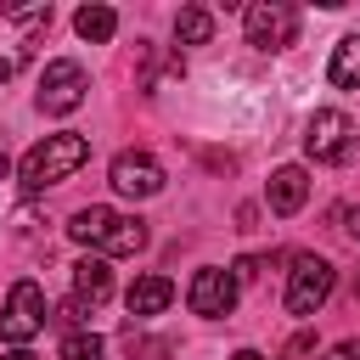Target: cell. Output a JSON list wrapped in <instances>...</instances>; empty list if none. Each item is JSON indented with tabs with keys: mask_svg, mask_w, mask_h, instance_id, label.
<instances>
[{
	"mask_svg": "<svg viewBox=\"0 0 360 360\" xmlns=\"http://www.w3.org/2000/svg\"><path fill=\"white\" fill-rule=\"evenodd\" d=\"M68 236L84 242V248H101V253H141L146 248V225L135 214H118V208H101V202L79 208Z\"/></svg>",
	"mask_w": 360,
	"mask_h": 360,
	"instance_id": "6da1fadb",
	"label": "cell"
},
{
	"mask_svg": "<svg viewBox=\"0 0 360 360\" xmlns=\"http://www.w3.org/2000/svg\"><path fill=\"white\" fill-rule=\"evenodd\" d=\"M90 158V141L84 135H73V129H62V135H45L28 158H22V191H45V186H56V180H68L79 163Z\"/></svg>",
	"mask_w": 360,
	"mask_h": 360,
	"instance_id": "7a4b0ae2",
	"label": "cell"
},
{
	"mask_svg": "<svg viewBox=\"0 0 360 360\" xmlns=\"http://www.w3.org/2000/svg\"><path fill=\"white\" fill-rule=\"evenodd\" d=\"M332 298V264L315 253L292 259V281H287V315H315Z\"/></svg>",
	"mask_w": 360,
	"mask_h": 360,
	"instance_id": "3957f363",
	"label": "cell"
},
{
	"mask_svg": "<svg viewBox=\"0 0 360 360\" xmlns=\"http://www.w3.org/2000/svg\"><path fill=\"white\" fill-rule=\"evenodd\" d=\"M39 326H45V292H39V281H17L6 292V309H0V338L28 343Z\"/></svg>",
	"mask_w": 360,
	"mask_h": 360,
	"instance_id": "277c9868",
	"label": "cell"
},
{
	"mask_svg": "<svg viewBox=\"0 0 360 360\" xmlns=\"http://www.w3.org/2000/svg\"><path fill=\"white\" fill-rule=\"evenodd\" d=\"M292 34H298V11L292 6H281V0L248 6V45L276 51V45H292Z\"/></svg>",
	"mask_w": 360,
	"mask_h": 360,
	"instance_id": "5b68a950",
	"label": "cell"
},
{
	"mask_svg": "<svg viewBox=\"0 0 360 360\" xmlns=\"http://www.w3.org/2000/svg\"><path fill=\"white\" fill-rule=\"evenodd\" d=\"M84 101V68L79 62H51L39 79V107L45 112H73Z\"/></svg>",
	"mask_w": 360,
	"mask_h": 360,
	"instance_id": "8992f818",
	"label": "cell"
},
{
	"mask_svg": "<svg viewBox=\"0 0 360 360\" xmlns=\"http://www.w3.org/2000/svg\"><path fill=\"white\" fill-rule=\"evenodd\" d=\"M112 186H118L124 197H158V191H163V169H158V158H146V152H118V158H112Z\"/></svg>",
	"mask_w": 360,
	"mask_h": 360,
	"instance_id": "52a82bcc",
	"label": "cell"
},
{
	"mask_svg": "<svg viewBox=\"0 0 360 360\" xmlns=\"http://www.w3.org/2000/svg\"><path fill=\"white\" fill-rule=\"evenodd\" d=\"M304 152L321 158V163H343L349 158V118L343 112H315L309 135H304Z\"/></svg>",
	"mask_w": 360,
	"mask_h": 360,
	"instance_id": "ba28073f",
	"label": "cell"
},
{
	"mask_svg": "<svg viewBox=\"0 0 360 360\" xmlns=\"http://www.w3.org/2000/svg\"><path fill=\"white\" fill-rule=\"evenodd\" d=\"M231 304H236V281H231L225 270H197V281H191V309H197V315H231Z\"/></svg>",
	"mask_w": 360,
	"mask_h": 360,
	"instance_id": "9c48e42d",
	"label": "cell"
},
{
	"mask_svg": "<svg viewBox=\"0 0 360 360\" xmlns=\"http://www.w3.org/2000/svg\"><path fill=\"white\" fill-rule=\"evenodd\" d=\"M304 197H309V174L298 169V163H287V169H276L270 174V214H298L304 208Z\"/></svg>",
	"mask_w": 360,
	"mask_h": 360,
	"instance_id": "30bf717a",
	"label": "cell"
},
{
	"mask_svg": "<svg viewBox=\"0 0 360 360\" xmlns=\"http://www.w3.org/2000/svg\"><path fill=\"white\" fill-rule=\"evenodd\" d=\"M169 298H174V281H169V276H141V281L124 292L129 315H158V309H169Z\"/></svg>",
	"mask_w": 360,
	"mask_h": 360,
	"instance_id": "8fae6325",
	"label": "cell"
},
{
	"mask_svg": "<svg viewBox=\"0 0 360 360\" xmlns=\"http://www.w3.org/2000/svg\"><path fill=\"white\" fill-rule=\"evenodd\" d=\"M73 287H79V304H84V298L101 304V298L112 292V270H107V259H79V264H73Z\"/></svg>",
	"mask_w": 360,
	"mask_h": 360,
	"instance_id": "7c38bea8",
	"label": "cell"
},
{
	"mask_svg": "<svg viewBox=\"0 0 360 360\" xmlns=\"http://www.w3.org/2000/svg\"><path fill=\"white\" fill-rule=\"evenodd\" d=\"M326 79H332L338 90H360V34H349V39L332 51V68H326Z\"/></svg>",
	"mask_w": 360,
	"mask_h": 360,
	"instance_id": "4fadbf2b",
	"label": "cell"
},
{
	"mask_svg": "<svg viewBox=\"0 0 360 360\" xmlns=\"http://www.w3.org/2000/svg\"><path fill=\"white\" fill-rule=\"evenodd\" d=\"M73 28L84 34V39H112V28H118V11L112 6H79V17H73Z\"/></svg>",
	"mask_w": 360,
	"mask_h": 360,
	"instance_id": "5bb4252c",
	"label": "cell"
},
{
	"mask_svg": "<svg viewBox=\"0 0 360 360\" xmlns=\"http://www.w3.org/2000/svg\"><path fill=\"white\" fill-rule=\"evenodd\" d=\"M174 34H180L186 45H208V39H214V17H208L202 6H186V11L174 17Z\"/></svg>",
	"mask_w": 360,
	"mask_h": 360,
	"instance_id": "9a60e30c",
	"label": "cell"
},
{
	"mask_svg": "<svg viewBox=\"0 0 360 360\" xmlns=\"http://www.w3.org/2000/svg\"><path fill=\"white\" fill-rule=\"evenodd\" d=\"M62 360H101V338L96 332H73L62 343Z\"/></svg>",
	"mask_w": 360,
	"mask_h": 360,
	"instance_id": "2e32d148",
	"label": "cell"
},
{
	"mask_svg": "<svg viewBox=\"0 0 360 360\" xmlns=\"http://www.w3.org/2000/svg\"><path fill=\"white\" fill-rule=\"evenodd\" d=\"M326 360H360V338H349V343H338Z\"/></svg>",
	"mask_w": 360,
	"mask_h": 360,
	"instance_id": "e0dca14e",
	"label": "cell"
},
{
	"mask_svg": "<svg viewBox=\"0 0 360 360\" xmlns=\"http://www.w3.org/2000/svg\"><path fill=\"white\" fill-rule=\"evenodd\" d=\"M231 360H264V354H253V349H236V354H231Z\"/></svg>",
	"mask_w": 360,
	"mask_h": 360,
	"instance_id": "ac0fdd59",
	"label": "cell"
},
{
	"mask_svg": "<svg viewBox=\"0 0 360 360\" xmlns=\"http://www.w3.org/2000/svg\"><path fill=\"white\" fill-rule=\"evenodd\" d=\"M349 231H354V236H360V208H354V214H349Z\"/></svg>",
	"mask_w": 360,
	"mask_h": 360,
	"instance_id": "d6986e66",
	"label": "cell"
},
{
	"mask_svg": "<svg viewBox=\"0 0 360 360\" xmlns=\"http://www.w3.org/2000/svg\"><path fill=\"white\" fill-rule=\"evenodd\" d=\"M6 360H34V354H22V349H17V354H6Z\"/></svg>",
	"mask_w": 360,
	"mask_h": 360,
	"instance_id": "ffe728a7",
	"label": "cell"
},
{
	"mask_svg": "<svg viewBox=\"0 0 360 360\" xmlns=\"http://www.w3.org/2000/svg\"><path fill=\"white\" fill-rule=\"evenodd\" d=\"M354 298H360V270H354Z\"/></svg>",
	"mask_w": 360,
	"mask_h": 360,
	"instance_id": "44dd1931",
	"label": "cell"
}]
</instances>
